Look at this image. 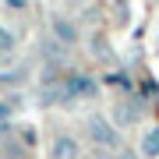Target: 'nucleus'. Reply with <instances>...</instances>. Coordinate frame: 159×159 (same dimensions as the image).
Here are the masks:
<instances>
[{"label": "nucleus", "instance_id": "f257e3e1", "mask_svg": "<svg viewBox=\"0 0 159 159\" xmlns=\"http://www.w3.org/2000/svg\"><path fill=\"white\" fill-rule=\"evenodd\" d=\"M85 127H89V138L99 148H120V145H124V142H120V127L110 117H102V113H92L85 120Z\"/></svg>", "mask_w": 159, "mask_h": 159}, {"label": "nucleus", "instance_id": "f03ea898", "mask_svg": "<svg viewBox=\"0 0 159 159\" xmlns=\"http://www.w3.org/2000/svg\"><path fill=\"white\" fill-rule=\"evenodd\" d=\"M50 159H81V142L74 134H57L50 142Z\"/></svg>", "mask_w": 159, "mask_h": 159}, {"label": "nucleus", "instance_id": "7ed1b4c3", "mask_svg": "<svg viewBox=\"0 0 159 159\" xmlns=\"http://www.w3.org/2000/svg\"><path fill=\"white\" fill-rule=\"evenodd\" d=\"M134 152L142 159H159V124H145L134 142Z\"/></svg>", "mask_w": 159, "mask_h": 159}, {"label": "nucleus", "instance_id": "20e7f679", "mask_svg": "<svg viewBox=\"0 0 159 159\" xmlns=\"http://www.w3.org/2000/svg\"><path fill=\"white\" fill-rule=\"evenodd\" d=\"M50 29H53V35H57L60 43H67V46H74L81 39V32H78V25L71 21V18H64V14H53V21H50Z\"/></svg>", "mask_w": 159, "mask_h": 159}, {"label": "nucleus", "instance_id": "39448f33", "mask_svg": "<svg viewBox=\"0 0 159 159\" xmlns=\"http://www.w3.org/2000/svg\"><path fill=\"white\" fill-rule=\"evenodd\" d=\"M14 46H18V35H14L11 29H7L4 21H0V53H11Z\"/></svg>", "mask_w": 159, "mask_h": 159}, {"label": "nucleus", "instance_id": "423d86ee", "mask_svg": "<svg viewBox=\"0 0 159 159\" xmlns=\"http://www.w3.org/2000/svg\"><path fill=\"white\" fill-rule=\"evenodd\" d=\"M67 92H71V96H96V85H92L89 78H74Z\"/></svg>", "mask_w": 159, "mask_h": 159}, {"label": "nucleus", "instance_id": "0eeeda50", "mask_svg": "<svg viewBox=\"0 0 159 159\" xmlns=\"http://www.w3.org/2000/svg\"><path fill=\"white\" fill-rule=\"evenodd\" d=\"M0 4H4L7 11H18V14H21V11H29V0H0Z\"/></svg>", "mask_w": 159, "mask_h": 159}, {"label": "nucleus", "instance_id": "6e6552de", "mask_svg": "<svg viewBox=\"0 0 159 159\" xmlns=\"http://www.w3.org/2000/svg\"><path fill=\"white\" fill-rule=\"evenodd\" d=\"M0 117H7V102H0Z\"/></svg>", "mask_w": 159, "mask_h": 159}, {"label": "nucleus", "instance_id": "1a4fd4ad", "mask_svg": "<svg viewBox=\"0 0 159 159\" xmlns=\"http://www.w3.org/2000/svg\"><path fill=\"white\" fill-rule=\"evenodd\" d=\"M53 4H57V0H53Z\"/></svg>", "mask_w": 159, "mask_h": 159}]
</instances>
